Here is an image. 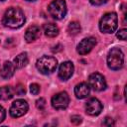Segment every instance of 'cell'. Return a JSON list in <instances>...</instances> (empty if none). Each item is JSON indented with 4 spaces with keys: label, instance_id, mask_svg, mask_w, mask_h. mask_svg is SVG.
Returning <instances> with one entry per match:
<instances>
[{
    "label": "cell",
    "instance_id": "cell-1",
    "mask_svg": "<svg viewBox=\"0 0 127 127\" xmlns=\"http://www.w3.org/2000/svg\"><path fill=\"white\" fill-rule=\"evenodd\" d=\"M2 23L4 26L11 28V29H17L23 26L25 23V16L21 9L16 7H10L6 10Z\"/></svg>",
    "mask_w": 127,
    "mask_h": 127
},
{
    "label": "cell",
    "instance_id": "cell-14",
    "mask_svg": "<svg viewBox=\"0 0 127 127\" xmlns=\"http://www.w3.org/2000/svg\"><path fill=\"white\" fill-rule=\"evenodd\" d=\"M39 37H40V28L38 26L32 25V26L28 27V29L26 30V33H25V40L28 43L34 42Z\"/></svg>",
    "mask_w": 127,
    "mask_h": 127
},
{
    "label": "cell",
    "instance_id": "cell-13",
    "mask_svg": "<svg viewBox=\"0 0 127 127\" xmlns=\"http://www.w3.org/2000/svg\"><path fill=\"white\" fill-rule=\"evenodd\" d=\"M15 72V65L11 62H5L0 69V76L4 79H8L13 76Z\"/></svg>",
    "mask_w": 127,
    "mask_h": 127
},
{
    "label": "cell",
    "instance_id": "cell-4",
    "mask_svg": "<svg viewBox=\"0 0 127 127\" xmlns=\"http://www.w3.org/2000/svg\"><path fill=\"white\" fill-rule=\"evenodd\" d=\"M57 64H58V62L56 58L51 56H43L37 61L36 66L41 73L50 74L56 69Z\"/></svg>",
    "mask_w": 127,
    "mask_h": 127
},
{
    "label": "cell",
    "instance_id": "cell-5",
    "mask_svg": "<svg viewBox=\"0 0 127 127\" xmlns=\"http://www.w3.org/2000/svg\"><path fill=\"white\" fill-rule=\"evenodd\" d=\"M48 11L50 15L56 20H61L64 18V16L66 15L65 1L64 0H54L48 6Z\"/></svg>",
    "mask_w": 127,
    "mask_h": 127
},
{
    "label": "cell",
    "instance_id": "cell-3",
    "mask_svg": "<svg viewBox=\"0 0 127 127\" xmlns=\"http://www.w3.org/2000/svg\"><path fill=\"white\" fill-rule=\"evenodd\" d=\"M123 64H124V55L122 51L118 48L111 49L107 56L108 67L112 70H118L122 68Z\"/></svg>",
    "mask_w": 127,
    "mask_h": 127
},
{
    "label": "cell",
    "instance_id": "cell-8",
    "mask_svg": "<svg viewBox=\"0 0 127 127\" xmlns=\"http://www.w3.org/2000/svg\"><path fill=\"white\" fill-rule=\"evenodd\" d=\"M28 111V103L23 99H18L14 101L10 108V115L14 118L23 116Z\"/></svg>",
    "mask_w": 127,
    "mask_h": 127
},
{
    "label": "cell",
    "instance_id": "cell-22",
    "mask_svg": "<svg viewBox=\"0 0 127 127\" xmlns=\"http://www.w3.org/2000/svg\"><path fill=\"white\" fill-rule=\"evenodd\" d=\"M102 124L104 126H113L114 125V121H113V119L111 117H105L103 122H102Z\"/></svg>",
    "mask_w": 127,
    "mask_h": 127
},
{
    "label": "cell",
    "instance_id": "cell-21",
    "mask_svg": "<svg viewBox=\"0 0 127 127\" xmlns=\"http://www.w3.org/2000/svg\"><path fill=\"white\" fill-rule=\"evenodd\" d=\"M36 106H37V108L38 109H40V110H43L45 107H46V100H45V98H40V99H38L37 101H36Z\"/></svg>",
    "mask_w": 127,
    "mask_h": 127
},
{
    "label": "cell",
    "instance_id": "cell-25",
    "mask_svg": "<svg viewBox=\"0 0 127 127\" xmlns=\"http://www.w3.org/2000/svg\"><path fill=\"white\" fill-rule=\"evenodd\" d=\"M108 0H89V2L92 4V5H95V6H100L104 3H106Z\"/></svg>",
    "mask_w": 127,
    "mask_h": 127
},
{
    "label": "cell",
    "instance_id": "cell-20",
    "mask_svg": "<svg viewBox=\"0 0 127 127\" xmlns=\"http://www.w3.org/2000/svg\"><path fill=\"white\" fill-rule=\"evenodd\" d=\"M30 91L32 94L34 95H37L39 92H40V85L37 84V83H32L30 85Z\"/></svg>",
    "mask_w": 127,
    "mask_h": 127
},
{
    "label": "cell",
    "instance_id": "cell-16",
    "mask_svg": "<svg viewBox=\"0 0 127 127\" xmlns=\"http://www.w3.org/2000/svg\"><path fill=\"white\" fill-rule=\"evenodd\" d=\"M28 64V56L27 53H21L14 59V65L17 68H22L26 66Z\"/></svg>",
    "mask_w": 127,
    "mask_h": 127
},
{
    "label": "cell",
    "instance_id": "cell-24",
    "mask_svg": "<svg viewBox=\"0 0 127 127\" xmlns=\"http://www.w3.org/2000/svg\"><path fill=\"white\" fill-rule=\"evenodd\" d=\"M25 92H26V90H25V88H24L23 85L19 84V85L16 87V93H17L18 95H23V94H25Z\"/></svg>",
    "mask_w": 127,
    "mask_h": 127
},
{
    "label": "cell",
    "instance_id": "cell-23",
    "mask_svg": "<svg viewBox=\"0 0 127 127\" xmlns=\"http://www.w3.org/2000/svg\"><path fill=\"white\" fill-rule=\"evenodd\" d=\"M70 121H71V123H73L75 125H78L81 122V117L79 115H73V116H71Z\"/></svg>",
    "mask_w": 127,
    "mask_h": 127
},
{
    "label": "cell",
    "instance_id": "cell-10",
    "mask_svg": "<svg viewBox=\"0 0 127 127\" xmlns=\"http://www.w3.org/2000/svg\"><path fill=\"white\" fill-rule=\"evenodd\" d=\"M96 45V39L93 37H89V38H85L83 40L80 41V43L77 45L76 51L79 55H86L88 54L92 48Z\"/></svg>",
    "mask_w": 127,
    "mask_h": 127
},
{
    "label": "cell",
    "instance_id": "cell-17",
    "mask_svg": "<svg viewBox=\"0 0 127 127\" xmlns=\"http://www.w3.org/2000/svg\"><path fill=\"white\" fill-rule=\"evenodd\" d=\"M14 96V90L11 86H2L0 87V99L9 100Z\"/></svg>",
    "mask_w": 127,
    "mask_h": 127
},
{
    "label": "cell",
    "instance_id": "cell-6",
    "mask_svg": "<svg viewBox=\"0 0 127 127\" xmlns=\"http://www.w3.org/2000/svg\"><path fill=\"white\" fill-rule=\"evenodd\" d=\"M69 103V96L65 91H61L52 97V106L57 110L65 109Z\"/></svg>",
    "mask_w": 127,
    "mask_h": 127
},
{
    "label": "cell",
    "instance_id": "cell-11",
    "mask_svg": "<svg viewBox=\"0 0 127 127\" xmlns=\"http://www.w3.org/2000/svg\"><path fill=\"white\" fill-rule=\"evenodd\" d=\"M73 70L74 66L71 62H64L59 67V76L63 80H66L72 75Z\"/></svg>",
    "mask_w": 127,
    "mask_h": 127
},
{
    "label": "cell",
    "instance_id": "cell-27",
    "mask_svg": "<svg viewBox=\"0 0 127 127\" xmlns=\"http://www.w3.org/2000/svg\"><path fill=\"white\" fill-rule=\"evenodd\" d=\"M27 1H35V0H27Z\"/></svg>",
    "mask_w": 127,
    "mask_h": 127
},
{
    "label": "cell",
    "instance_id": "cell-7",
    "mask_svg": "<svg viewBox=\"0 0 127 127\" xmlns=\"http://www.w3.org/2000/svg\"><path fill=\"white\" fill-rule=\"evenodd\" d=\"M88 85L96 90V91H101L104 90L106 88V81L105 78L102 74H100L99 72H93L89 75L88 77Z\"/></svg>",
    "mask_w": 127,
    "mask_h": 127
},
{
    "label": "cell",
    "instance_id": "cell-2",
    "mask_svg": "<svg viewBox=\"0 0 127 127\" xmlns=\"http://www.w3.org/2000/svg\"><path fill=\"white\" fill-rule=\"evenodd\" d=\"M117 25H118V18L114 12L105 14L99 22L100 31L102 33H106V34L113 33L117 29Z\"/></svg>",
    "mask_w": 127,
    "mask_h": 127
},
{
    "label": "cell",
    "instance_id": "cell-26",
    "mask_svg": "<svg viewBox=\"0 0 127 127\" xmlns=\"http://www.w3.org/2000/svg\"><path fill=\"white\" fill-rule=\"evenodd\" d=\"M5 117H6V111H5V109L0 105V123L4 121Z\"/></svg>",
    "mask_w": 127,
    "mask_h": 127
},
{
    "label": "cell",
    "instance_id": "cell-19",
    "mask_svg": "<svg viewBox=\"0 0 127 127\" xmlns=\"http://www.w3.org/2000/svg\"><path fill=\"white\" fill-rule=\"evenodd\" d=\"M116 37L119 39V40H122V41H125L126 38H127V30L126 29H121L118 31Z\"/></svg>",
    "mask_w": 127,
    "mask_h": 127
},
{
    "label": "cell",
    "instance_id": "cell-18",
    "mask_svg": "<svg viewBox=\"0 0 127 127\" xmlns=\"http://www.w3.org/2000/svg\"><path fill=\"white\" fill-rule=\"evenodd\" d=\"M80 31H81V27H80V25H79L78 22L73 21V22H70V23H69V25H68V27H67V32H68L69 35L75 36V35H77Z\"/></svg>",
    "mask_w": 127,
    "mask_h": 127
},
{
    "label": "cell",
    "instance_id": "cell-28",
    "mask_svg": "<svg viewBox=\"0 0 127 127\" xmlns=\"http://www.w3.org/2000/svg\"><path fill=\"white\" fill-rule=\"evenodd\" d=\"M0 1H4V0H0Z\"/></svg>",
    "mask_w": 127,
    "mask_h": 127
},
{
    "label": "cell",
    "instance_id": "cell-15",
    "mask_svg": "<svg viewBox=\"0 0 127 127\" xmlns=\"http://www.w3.org/2000/svg\"><path fill=\"white\" fill-rule=\"evenodd\" d=\"M43 30H44L45 35L49 38H55L59 35V28L57 25H55L53 23L45 24L43 26Z\"/></svg>",
    "mask_w": 127,
    "mask_h": 127
},
{
    "label": "cell",
    "instance_id": "cell-9",
    "mask_svg": "<svg viewBox=\"0 0 127 127\" xmlns=\"http://www.w3.org/2000/svg\"><path fill=\"white\" fill-rule=\"evenodd\" d=\"M102 108H103V106H102L101 102L95 97H92V98L88 99L87 102L85 103L86 113L88 115H91V116L99 115L102 111Z\"/></svg>",
    "mask_w": 127,
    "mask_h": 127
},
{
    "label": "cell",
    "instance_id": "cell-12",
    "mask_svg": "<svg viewBox=\"0 0 127 127\" xmlns=\"http://www.w3.org/2000/svg\"><path fill=\"white\" fill-rule=\"evenodd\" d=\"M89 92H90V86L86 82H80L76 84L74 87V94L79 99H83L87 97Z\"/></svg>",
    "mask_w": 127,
    "mask_h": 127
}]
</instances>
